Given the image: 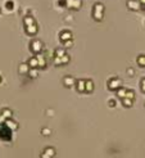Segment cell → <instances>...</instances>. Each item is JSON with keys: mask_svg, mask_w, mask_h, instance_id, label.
Masks as SVG:
<instances>
[{"mask_svg": "<svg viewBox=\"0 0 145 158\" xmlns=\"http://www.w3.org/2000/svg\"><path fill=\"white\" fill-rule=\"evenodd\" d=\"M66 7L69 9L77 10L81 8V0H66Z\"/></svg>", "mask_w": 145, "mask_h": 158, "instance_id": "cell-2", "label": "cell"}, {"mask_svg": "<svg viewBox=\"0 0 145 158\" xmlns=\"http://www.w3.org/2000/svg\"><path fill=\"white\" fill-rule=\"evenodd\" d=\"M139 3L141 4V5H144V4H145V0H139Z\"/></svg>", "mask_w": 145, "mask_h": 158, "instance_id": "cell-10", "label": "cell"}, {"mask_svg": "<svg viewBox=\"0 0 145 158\" xmlns=\"http://www.w3.org/2000/svg\"><path fill=\"white\" fill-rule=\"evenodd\" d=\"M59 5H60V7H62V5L66 7V0H59Z\"/></svg>", "mask_w": 145, "mask_h": 158, "instance_id": "cell-8", "label": "cell"}, {"mask_svg": "<svg viewBox=\"0 0 145 158\" xmlns=\"http://www.w3.org/2000/svg\"><path fill=\"white\" fill-rule=\"evenodd\" d=\"M103 15H104V5L101 3H96L93 8V17L96 21H101Z\"/></svg>", "mask_w": 145, "mask_h": 158, "instance_id": "cell-1", "label": "cell"}, {"mask_svg": "<svg viewBox=\"0 0 145 158\" xmlns=\"http://www.w3.org/2000/svg\"><path fill=\"white\" fill-rule=\"evenodd\" d=\"M141 85H143V90L145 91V79H144V80L141 81Z\"/></svg>", "mask_w": 145, "mask_h": 158, "instance_id": "cell-9", "label": "cell"}, {"mask_svg": "<svg viewBox=\"0 0 145 158\" xmlns=\"http://www.w3.org/2000/svg\"><path fill=\"white\" fill-rule=\"evenodd\" d=\"M31 49L34 50V52H40V49H41V42L40 41H34L32 42V45H31Z\"/></svg>", "mask_w": 145, "mask_h": 158, "instance_id": "cell-5", "label": "cell"}, {"mask_svg": "<svg viewBox=\"0 0 145 158\" xmlns=\"http://www.w3.org/2000/svg\"><path fill=\"white\" fill-rule=\"evenodd\" d=\"M126 5H127V8L130 10H139V9H141V4L139 3V0H127Z\"/></svg>", "mask_w": 145, "mask_h": 158, "instance_id": "cell-3", "label": "cell"}, {"mask_svg": "<svg viewBox=\"0 0 145 158\" xmlns=\"http://www.w3.org/2000/svg\"><path fill=\"white\" fill-rule=\"evenodd\" d=\"M5 8H7V9H13V3H12V1H7Z\"/></svg>", "mask_w": 145, "mask_h": 158, "instance_id": "cell-7", "label": "cell"}, {"mask_svg": "<svg viewBox=\"0 0 145 158\" xmlns=\"http://www.w3.org/2000/svg\"><path fill=\"white\" fill-rule=\"evenodd\" d=\"M71 39H72V35L69 31H63L60 33V40H71Z\"/></svg>", "mask_w": 145, "mask_h": 158, "instance_id": "cell-4", "label": "cell"}, {"mask_svg": "<svg viewBox=\"0 0 145 158\" xmlns=\"http://www.w3.org/2000/svg\"><path fill=\"white\" fill-rule=\"evenodd\" d=\"M141 9H144V10H145V4H144V5H141Z\"/></svg>", "mask_w": 145, "mask_h": 158, "instance_id": "cell-11", "label": "cell"}, {"mask_svg": "<svg viewBox=\"0 0 145 158\" xmlns=\"http://www.w3.org/2000/svg\"><path fill=\"white\" fill-rule=\"evenodd\" d=\"M138 63L141 66V67H145V55H140L138 58Z\"/></svg>", "mask_w": 145, "mask_h": 158, "instance_id": "cell-6", "label": "cell"}]
</instances>
